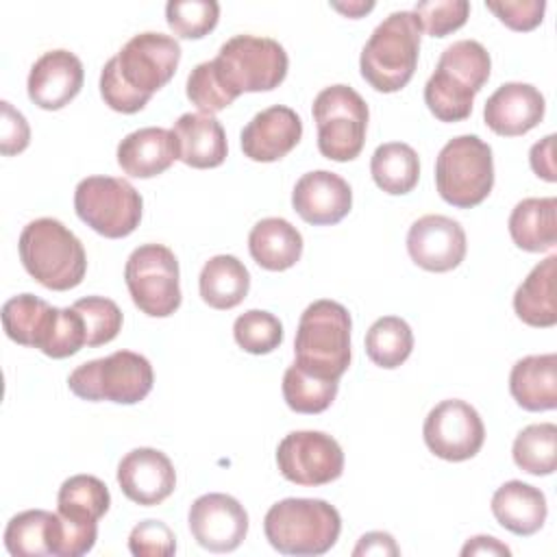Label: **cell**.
<instances>
[{
    "label": "cell",
    "instance_id": "cell-9",
    "mask_svg": "<svg viewBox=\"0 0 557 557\" xmlns=\"http://www.w3.org/2000/svg\"><path fill=\"white\" fill-rule=\"evenodd\" d=\"M368 104L348 85L324 87L313 100L318 150L331 161H352L366 144Z\"/></svg>",
    "mask_w": 557,
    "mask_h": 557
},
{
    "label": "cell",
    "instance_id": "cell-6",
    "mask_svg": "<svg viewBox=\"0 0 557 557\" xmlns=\"http://www.w3.org/2000/svg\"><path fill=\"white\" fill-rule=\"evenodd\" d=\"M435 187L442 200L457 209L481 205L494 187L490 144L476 135H459L446 141L435 159Z\"/></svg>",
    "mask_w": 557,
    "mask_h": 557
},
{
    "label": "cell",
    "instance_id": "cell-8",
    "mask_svg": "<svg viewBox=\"0 0 557 557\" xmlns=\"http://www.w3.org/2000/svg\"><path fill=\"white\" fill-rule=\"evenodd\" d=\"M213 63L228 89L239 96L278 87L287 76L289 59L276 39L235 35L220 46Z\"/></svg>",
    "mask_w": 557,
    "mask_h": 557
},
{
    "label": "cell",
    "instance_id": "cell-19",
    "mask_svg": "<svg viewBox=\"0 0 557 557\" xmlns=\"http://www.w3.org/2000/svg\"><path fill=\"white\" fill-rule=\"evenodd\" d=\"M83 63L70 50L44 52L30 67L26 89L39 109L57 111L70 104L83 87Z\"/></svg>",
    "mask_w": 557,
    "mask_h": 557
},
{
    "label": "cell",
    "instance_id": "cell-44",
    "mask_svg": "<svg viewBox=\"0 0 557 557\" xmlns=\"http://www.w3.org/2000/svg\"><path fill=\"white\" fill-rule=\"evenodd\" d=\"M485 7L511 30H533L542 24L546 2L544 0H503V2H485Z\"/></svg>",
    "mask_w": 557,
    "mask_h": 557
},
{
    "label": "cell",
    "instance_id": "cell-46",
    "mask_svg": "<svg viewBox=\"0 0 557 557\" xmlns=\"http://www.w3.org/2000/svg\"><path fill=\"white\" fill-rule=\"evenodd\" d=\"M555 135H546L542 141L533 144L531 146V152H529V163H531V170L548 181V183H555L557 181V170H555Z\"/></svg>",
    "mask_w": 557,
    "mask_h": 557
},
{
    "label": "cell",
    "instance_id": "cell-18",
    "mask_svg": "<svg viewBox=\"0 0 557 557\" xmlns=\"http://www.w3.org/2000/svg\"><path fill=\"white\" fill-rule=\"evenodd\" d=\"M294 211L313 226L342 222L352 207L350 185L335 172L313 170L302 174L292 191Z\"/></svg>",
    "mask_w": 557,
    "mask_h": 557
},
{
    "label": "cell",
    "instance_id": "cell-5",
    "mask_svg": "<svg viewBox=\"0 0 557 557\" xmlns=\"http://www.w3.org/2000/svg\"><path fill=\"white\" fill-rule=\"evenodd\" d=\"M350 313L335 300L311 302L298 320L294 355L302 370L339 381L350 366Z\"/></svg>",
    "mask_w": 557,
    "mask_h": 557
},
{
    "label": "cell",
    "instance_id": "cell-34",
    "mask_svg": "<svg viewBox=\"0 0 557 557\" xmlns=\"http://www.w3.org/2000/svg\"><path fill=\"white\" fill-rule=\"evenodd\" d=\"M511 455L516 466L529 474H553L557 463V426L553 422L524 426L513 440Z\"/></svg>",
    "mask_w": 557,
    "mask_h": 557
},
{
    "label": "cell",
    "instance_id": "cell-28",
    "mask_svg": "<svg viewBox=\"0 0 557 557\" xmlns=\"http://www.w3.org/2000/svg\"><path fill=\"white\" fill-rule=\"evenodd\" d=\"M555 265V255L540 261L513 294V311L529 326L548 329L557 324Z\"/></svg>",
    "mask_w": 557,
    "mask_h": 557
},
{
    "label": "cell",
    "instance_id": "cell-4",
    "mask_svg": "<svg viewBox=\"0 0 557 557\" xmlns=\"http://www.w3.org/2000/svg\"><path fill=\"white\" fill-rule=\"evenodd\" d=\"M422 26L413 11L389 13L366 41L359 70L363 81L383 94L400 91L413 76Z\"/></svg>",
    "mask_w": 557,
    "mask_h": 557
},
{
    "label": "cell",
    "instance_id": "cell-14",
    "mask_svg": "<svg viewBox=\"0 0 557 557\" xmlns=\"http://www.w3.org/2000/svg\"><path fill=\"white\" fill-rule=\"evenodd\" d=\"M422 437L435 457L444 461H466L481 450L485 426L470 403L448 398L426 413Z\"/></svg>",
    "mask_w": 557,
    "mask_h": 557
},
{
    "label": "cell",
    "instance_id": "cell-27",
    "mask_svg": "<svg viewBox=\"0 0 557 557\" xmlns=\"http://www.w3.org/2000/svg\"><path fill=\"white\" fill-rule=\"evenodd\" d=\"M509 235L527 252H548L557 244V198H524L509 215Z\"/></svg>",
    "mask_w": 557,
    "mask_h": 557
},
{
    "label": "cell",
    "instance_id": "cell-12",
    "mask_svg": "<svg viewBox=\"0 0 557 557\" xmlns=\"http://www.w3.org/2000/svg\"><path fill=\"white\" fill-rule=\"evenodd\" d=\"M178 61V41L170 35L148 30L131 37L107 65L133 96L148 104L152 94L170 83Z\"/></svg>",
    "mask_w": 557,
    "mask_h": 557
},
{
    "label": "cell",
    "instance_id": "cell-25",
    "mask_svg": "<svg viewBox=\"0 0 557 557\" xmlns=\"http://www.w3.org/2000/svg\"><path fill=\"white\" fill-rule=\"evenodd\" d=\"M509 392L527 411H550L557 407V355H529L513 363Z\"/></svg>",
    "mask_w": 557,
    "mask_h": 557
},
{
    "label": "cell",
    "instance_id": "cell-42",
    "mask_svg": "<svg viewBox=\"0 0 557 557\" xmlns=\"http://www.w3.org/2000/svg\"><path fill=\"white\" fill-rule=\"evenodd\" d=\"M413 13L422 30L431 37H446L461 28L470 15V2L466 0H424L418 2Z\"/></svg>",
    "mask_w": 557,
    "mask_h": 557
},
{
    "label": "cell",
    "instance_id": "cell-45",
    "mask_svg": "<svg viewBox=\"0 0 557 557\" xmlns=\"http://www.w3.org/2000/svg\"><path fill=\"white\" fill-rule=\"evenodd\" d=\"M2 122H0V152L4 157L17 154L22 150H26L28 141H30V128L26 117L13 109L11 102L2 100Z\"/></svg>",
    "mask_w": 557,
    "mask_h": 557
},
{
    "label": "cell",
    "instance_id": "cell-2",
    "mask_svg": "<svg viewBox=\"0 0 557 557\" xmlns=\"http://www.w3.org/2000/svg\"><path fill=\"white\" fill-rule=\"evenodd\" d=\"M17 248L24 270L48 289H72L87 272V255L81 239L54 218L28 222L20 233Z\"/></svg>",
    "mask_w": 557,
    "mask_h": 557
},
{
    "label": "cell",
    "instance_id": "cell-38",
    "mask_svg": "<svg viewBox=\"0 0 557 557\" xmlns=\"http://www.w3.org/2000/svg\"><path fill=\"white\" fill-rule=\"evenodd\" d=\"M168 26L181 39H200L211 33L220 20L215 0H170L165 4Z\"/></svg>",
    "mask_w": 557,
    "mask_h": 557
},
{
    "label": "cell",
    "instance_id": "cell-10",
    "mask_svg": "<svg viewBox=\"0 0 557 557\" xmlns=\"http://www.w3.org/2000/svg\"><path fill=\"white\" fill-rule=\"evenodd\" d=\"M141 194L124 178L87 176L74 189L76 215L98 235L120 239L141 222Z\"/></svg>",
    "mask_w": 557,
    "mask_h": 557
},
{
    "label": "cell",
    "instance_id": "cell-47",
    "mask_svg": "<svg viewBox=\"0 0 557 557\" xmlns=\"http://www.w3.org/2000/svg\"><path fill=\"white\" fill-rule=\"evenodd\" d=\"M398 553L400 550H398L394 537L385 531H370V533L361 535L355 550H352L355 557H359V555H379V557L392 555V557H396Z\"/></svg>",
    "mask_w": 557,
    "mask_h": 557
},
{
    "label": "cell",
    "instance_id": "cell-15",
    "mask_svg": "<svg viewBox=\"0 0 557 557\" xmlns=\"http://www.w3.org/2000/svg\"><path fill=\"white\" fill-rule=\"evenodd\" d=\"M187 522L194 540L211 553L235 550L248 533V513L244 505L220 492L198 496L189 507Z\"/></svg>",
    "mask_w": 557,
    "mask_h": 557
},
{
    "label": "cell",
    "instance_id": "cell-30",
    "mask_svg": "<svg viewBox=\"0 0 557 557\" xmlns=\"http://www.w3.org/2000/svg\"><path fill=\"white\" fill-rule=\"evenodd\" d=\"M57 307L48 305L35 294H20L2 305V326L9 339L20 346L41 348L50 324L54 320Z\"/></svg>",
    "mask_w": 557,
    "mask_h": 557
},
{
    "label": "cell",
    "instance_id": "cell-22",
    "mask_svg": "<svg viewBox=\"0 0 557 557\" xmlns=\"http://www.w3.org/2000/svg\"><path fill=\"white\" fill-rule=\"evenodd\" d=\"M174 139L178 161L196 170L218 168L226 159V133L222 124L209 113H183L174 122Z\"/></svg>",
    "mask_w": 557,
    "mask_h": 557
},
{
    "label": "cell",
    "instance_id": "cell-20",
    "mask_svg": "<svg viewBox=\"0 0 557 557\" xmlns=\"http://www.w3.org/2000/svg\"><path fill=\"white\" fill-rule=\"evenodd\" d=\"M302 137L300 115L285 107L272 104L259 111L242 131L244 157L259 163H272L289 154Z\"/></svg>",
    "mask_w": 557,
    "mask_h": 557
},
{
    "label": "cell",
    "instance_id": "cell-13",
    "mask_svg": "<svg viewBox=\"0 0 557 557\" xmlns=\"http://www.w3.org/2000/svg\"><path fill=\"white\" fill-rule=\"evenodd\" d=\"M276 463L287 481L318 487L342 476L344 453L337 440L329 433L292 431L278 442Z\"/></svg>",
    "mask_w": 557,
    "mask_h": 557
},
{
    "label": "cell",
    "instance_id": "cell-17",
    "mask_svg": "<svg viewBox=\"0 0 557 557\" xmlns=\"http://www.w3.org/2000/svg\"><path fill=\"white\" fill-rule=\"evenodd\" d=\"M117 483L128 500L152 507L174 492L176 472L165 453L157 448H133L117 463Z\"/></svg>",
    "mask_w": 557,
    "mask_h": 557
},
{
    "label": "cell",
    "instance_id": "cell-16",
    "mask_svg": "<svg viewBox=\"0 0 557 557\" xmlns=\"http://www.w3.org/2000/svg\"><path fill=\"white\" fill-rule=\"evenodd\" d=\"M463 226L440 213L418 218L407 233V252L416 265L429 272L455 270L466 257Z\"/></svg>",
    "mask_w": 557,
    "mask_h": 557
},
{
    "label": "cell",
    "instance_id": "cell-32",
    "mask_svg": "<svg viewBox=\"0 0 557 557\" xmlns=\"http://www.w3.org/2000/svg\"><path fill=\"white\" fill-rule=\"evenodd\" d=\"M111 505L107 485L94 474H74L65 479L57 494V511L81 522H98Z\"/></svg>",
    "mask_w": 557,
    "mask_h": 557
},
{
    "label": "cell",
    "instance_id": "cell-3",
    "mask_svg": "<svg viewBox=\"0 0 557 557\" xmlns=\"http://www.w3.org/2000/svg\"><path fill=\"white\" fill-rule=\"evenodd\" d=\"M263 531L270 546L281 555L315 557L335 546L342 518L322 498H283L268 509Z\"/></svg>",
    "mask_w": 557,
    "mask_h": 557
},
{
    "label": "cell",
    "instance_id": "cell-23",
    "mask_svg": "<svg viewBox=\"0 0 557 557\" xmlns=\"http://www.w3.org/2000/svg\"><path fill=\"white\" fill-rule=\"evenodd\" d=\"M178 159L174 133L161 126H146L128 133L117 144L120 168L135 178L163 174Z\"/></svg>",
    "mask_w": 557,
    "mask_h": 557
},
{
    "label": "cell",
    "instance_id": "cell-26",
    "mask_svg": "<svg viewBox=\"0 0 557 557\" xmlns=\"http://www.w3.org/2000/svg\"><path fill=\"white\" fill-rule=\"evenodd\" d=\"M248 250L263 270L283 272L300 261L302 235L285 218H263L248 235Z\"/></svg>",
    "mask_w": 557,
    "mask_h": 557
},
{
    "label": "cell",
    "instance_id": "cell-40",
    "mask_svg": "<svg viewBox=\"0 0 557 557\" xmlns=\"http://www.w3.org/2000/svg\"><path fill=\"white\" fill-rule=\"evenodd\" d=\"M85 324L87 346H102L117 337L122 329V311L120 307L104 296H87L72 305Z\"/></svg>",
    "mask_w": 557,
    "mask_h": 557
},
{
    "label": "cell",
    "instance_id": "cell-43",
    "mask_svg": "<svg viewBox=\"0 0 557 557\" xmlns=\"http://www.w3.org/2000/svg\"><path fill=\"white\" fill-rule=\"evenodd\" d=\"M128 550L135 557H170L176 553V537L161 520H144L128 535Z\"/></svg>",
    "mask_w": 557,
    "mask_h": 557
},
{
    "label": "cell",
    "instance_id": "cell-1",
    "mask_svg": "<svg viewBox=\"0 0 557 557\" xmlns=\"http://www.w3.org/2000/svg\"><path fill=\"white\" fill-rule=\"evenodd\" d=\"M492 72L490 52L474 39L450 44L424 85V102L440 122H461L470 117L474 96L483 89Z\"/></svg>",
    "mask_w": 557,
    "mask_h": 557
},
{
    "label": "cell",
    "instance_id": "cell-33",
    "mask_svg": "<svg viewBox=\"0 0 557 557\" xmlns=\"http://www.w3.org/2000/svg\"><path fill=\"white\" fill-rule=\"evenodd\" d=\"M413 350L411 326L398 315L379 318L366 333V355L372 363L394 370L409 359Z\"/></svg>",
    "mask_w": 557,
    "mask_h": 557
},
{
    "label": "cell",
    "instance_id": "cell-29",
    "mask_svg": "<svg viewBox=\"0 0 557 557\" xmlns=\"http://www.w3.org/2000/svg\"><path fill=\"white\" fill-rule=\"evenodd\" d=\"M200 298L213 309H233L237 307L250 289V274L246 265L233 255L211 257L198 276Z\"/></svg>",
    "mask_w": 557,
    "mask_h": 557
},
{
    "label": "cell",
    "instance_id": "cell-21",
    "mask_svg": "<svg viewBox=\"0 0 557 557\" xmlns=\"http://www.w3.org/2000/svg\"><path fill=\"white\" fill-rule=\"evenodd\" d=\"M544 96L529 83L500 85L483 107V120L500 137H518L535 128L544 117Z\"/></svg>",
    "mask_w": 557,
    "mask_h": 557
},
{
    "label": "cell",
    "instance_id": "cell-11",
    "mask_svg": "<svg viewBox=\"0 0 557 557\" xmlns=\"http://www.w3.org/2000/svg\"><path fill=\"white\" fill-rule=\"evenodd\" d=\"M176 255L163 244H144L131 252L124 281L135 307L150 318H168L181 307Z\"/></svg>",
    "mask_w": 557,
    "mask_h": 557
},
{
    "label": "cell",
    "instance_id": "cell-37",
    "mask_svg": "<svg viewBox=\"0 0 557 557\" xmlns=\"http://www.w3.org/2000/svg\"><path fill=\"white\" fill-rule=\"evenodd\" d=\"M233 337L239 348L250 355H268L283 342V324L276 315L263 309H250L237 315Z\"/></svg>",
    "mask_w": 557,
    "mask_h": 557
},
{
    "label": "cell",
    "instance_id": "cell-36",
    "mask_svg": "<svg viewBox=\"0 0 557 557\" xmlns=\"http://www.w3.org/2000/svg\"><path fill=\"white\" fill-rule=\"evenodd\" d=\"M50 520L52 511L46 509H26L15 513L4 529L7 550L13 557H48Z\"/></svg>",
    "mask_w": 557,
    "mask_h": 557
},
{
    "label": "cell",
    "instance_id": "cell-7",
    "mask_svg": "<svg viewBox=\"0 0 557 557\" xmlns=\"http://www.w3.org/2000/svg\"><path fill=\"white\" fill-rule=\"evenodd\" d=\"M154 383L150 361L133 350H115L107 357L91 359L74 368L67 387L83 400H109L117 405H135L144 400Z\"/></svg>",
    "mask_w": 557,
    "mask_h": 557
},
{
    "label": "cell",
    "instance_id": "cell-41",
    "mask_svg": "<svg viewBox=\"0 0 557 557\" xmlns=\"http://www.w3.org/2000/svg\"><path fill=\"white\" fill-rule=\"evenodd\" d=\"M98 537V522H81L52 513L50 520V555L54 557H81L89 553Z\"/></svg>",
    "mask_w": 557,
    "mask_h": 557
},
{
    "label": "cell",
    "instance_id": "cell-24",
    "mask_svg": "<svg viewBox=\"0 0 557 557\" xmlns=\"http://www.w3.org/2000/svg\"><path fill=\"white\" fill-rule=\"evenodd\" d=\"M492 513L503 529L527 537L537 533L546 522V496L529 483L507 481L492 496Z\"/></svg>",
    "mask_w": 557,
    "mask_h": 557
},
{
    "label": "cell",
    "instance_id": "cell-31",
    "mask_svg": "<svg viewBox=\"0 0 557 557\" xmlns=\"http://www.w3.org/2000/svg\"><path fill=\"white\" fill-rule=\"evenodd\" d=\"M370 174L379 189L392 196L409 194L420 178L418 152L403 141L381 144L370 159Z\"/></svg>",
    "mask_w": 557,
    "mask_h": 557
},
{
    "label": "cell",
    "instance_id": "cell-39",
    "mask_svg": "<svg viewBox=\"0 0 557 557\" xmlns=\"http://www.w3.org/2000/svg\"><path fill=\"white\" fill-rule=\"evenodd\" d=\"M187 98L200 113H218L237 98L222 81L213 59L198 63L187 76Z\"/></svg>",
    "mask_w": 557,
    "mask_h": 557
},
{
    "label": "cell",
    "instance_id": "cell-48",
    "mask_svg": "<svg viewBox=\"0 0 557 557\" xmlns=\"http://www.w3.org/2000/svg\"><path fill=\"white\" fill-rule=\"evenodd\" d=\"M461 555L468 557V555H511L509 546H505L503 542H498L496 537L492 535H476V537H470L466 542V546L461 548Z\"/></svg>",
    "mask_w": 557,
    "mask_h": 557
},
{
    "label": "cell",
    "instance_id": "cell-49",
    "mask_svg": "<svg viewBox=\"0 0 557 557\" xmlns=\"http://www.w3.org/2000/svg\"><path fill=\"white\" fill-rule=\"evenodd\" d=\"M331 7H333L335 11H339V13L348 15V17H359V15L368 13V11H372V9H374V2H348V4L333 2Z\"/></svg>",
    "mask_w": 557,
    "mask_h": 557
},
{
    "label": "cell",
    "instance_id": "cell-35",
    "mask_svg": "<svg viewBox=\"0 0 557 557\" xmlns=\"http://www.w3.org/2000/svg\"><path fill=\"white\" fill-rule=\"evenodd\" d=\"M337 383L292 363L283 374V398L296 413H322L337 396Z\"/></svg>",
    "mask_w": 557,
    "mask_h": 557
}]
</instances>
